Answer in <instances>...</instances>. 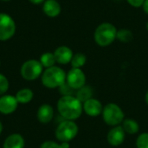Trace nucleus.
<instances>
[{
    "mask_svg": "<svg viewBox=\"0 0 148 148\" xmlns=\"http://www.w3.org/2000/svg\"><path fill=\"white\" fill-rule=\"evenodd\" d=\"M57 111L63 120L75 121L82 114V103L75 96H62L57 101Z\"/></svg>",
    "mask_w": 148,
    "mask_h": 148,
    "instance_id": "nucleus-1",
    "label": "nucleus"
},
{
    "mask_svg": "<svg viewBox=\"0 0 148 148\" xmlns=\"http://www.w3.org/2000/svg\"><path fill=\"white\" fill-rule=\"evenodd\" d=\"M117 29L111 23L104 22L99 24L94 33L95 43L100 47H108L116 40Z\"/></svg>",
    "mask_w": 148,
    "mask_h": 148,
    "instance_id": "nucleus-2",
    "label": "nucleus"
},
{
    "mask_svg": "<svg viewBox=\"0 0 148 148\" xmlns=\"http://www.w3.org/2000/svg\"><path fill=\"white\" fill-rule=\"evenodd\" d=\"M66 72L58 66L45 69L41 76L42 85L50 89L58 88L66 82Z\"/></svg>",
    "mask_w": 148,
    "mask_h": 148,
    "instance_id": "nucleus-3",
    "label": "nucleus"
},
{
    "mask_svg": "<svg viewBox=\"0 0 148 148\" xmlns=\"http://www.w3.org/2000/svg\"><path fill=\"white\" fill-rule=\"evenodd\" d=\"M103 121L110 127H116L121 125L125 120V114L122 108L116 103L110 102L103 107L101 113Z\"/></svg>",
    "mask_w": 148,
    "mask_h": 148,
    "instance_id": "nucleus-4",
    "label": "nucleus"
},
{
    "mask_svg": "<svg viewBox=\"0 0 148 148\" xmlns=\"http://www.w3.org/2000/svg\"><path fill=\"white\" fill-rule=\"evenodd\" d=\"M79 127L75 121L62 120L57 126L55 134L60 142H69L73 140L78 134Z\"/></svg>",
    "mask_w": 148,
    "mask_h": 148,
    "instance_id": "nucleus-5",
    "label": "nucleus"
},
{
    "mask_svg": "<svg viewBox=\"0 0 148 148\" xmlns=\"http://www.w3.org/2000/svg\"><path fill=\"white\" fill-rule=\"evenodd\" d=\"M43 67L40 61L30 59L23 62L21 67L20 73L22 77L26 81H35L42 76Z\"/></svg>",
    "mask_w": 148,
    "mask_h": 148,
    "instance_id": "nucleus-6",
    "label": "nucleus"
},
{
    "mask_svg": "<svg viewBox=\"0 0 148 148\" xmlns=\"http://www.w3.org/2000/svg\"><path fill=\"white\" fill-rule=\"evenodd\" d=\"M16 32L14 19L6 13H0V41L10 39Z\"/></svg>",
    "mask_w": 148,
    "mask_h": 148,
    "instance_id": "nucleus-7",
    "label": "nucleus"
},
{
    "mask_svg": "<svg viewBox=\"0 0 148 148\" xmlns=\"http://www.w3.org/2000/svg\"><path fill=\"white\" fill-rule=\"evenodd\" d=\"M66 82L77 90L86 85V75L82 69H71L66 75Z\"/></svg>",
    "mask_w": 148,
    "mask_h": 148,
    "instance_id": "nucleus-8",
    "label": "nucleus"
},
{
    "mask_svg": "<svg viewBox=\"0 0 148 148\" xmlns=\"http://www.w3.org/2000/svg\"><path fill=\"white\" fill-rule=\"evenodd\" d=\"M127 134L123 130L122 127L116 126L113 127L107 134V140L108 144L112 147H119L125 141Z\"/></svg>",
    "mask_w": 148,
    "mask_h": 148,
    "instance_id": "nucleus-9",
    "label": "nucleus"
},
{
    "mask_svg": "<svg viewBox=\"0 0 148 148\" xmlns=\"http://www.w3.org/2000/svg\"><path fill=\"white\" fill-rule=\"evenodd\" d=\"M18 104L16 96L3 95L0 96V113L5 115L13 114L16 110Z\"/></svg>",
    "mask_w": 148,
    "mask_h": 148,
    "instance_id": "nucleus-10",
    "label": "nucleus"
},
{
    "mask_svg": "<svg viewBox=\"0 0 148 148\" xmlns=\"http://www.w3.org/2000/svg\"><path fill=\"white\" fill-rule=\"evenodd\" d=\"M103 107L104 106L102 103L95 98H91L82 103L83 112L90 117H97L101 115Z\"/></svg>",
    "mask_w": 148,
    "mask_h": 148,
    "instance_id": "nucleus-11",
    "label": "nucleus"
},
{
    "mask_svg": "<svg viewBox=\"0 0 148 148\" xmlns=\"http://www.w3.org/2000/svg\"><path fill=\"white\" fill-rule=\"evenodd\" d=\"M54 56H55L56 63L62 64V65H66V64L70 63L72 57L74 56V53L69 47L62 45V46L58 47L55 50Z\"/></svg>",
    "mask_w": 148,
    "mask_h": 148,
    "instance_id": "nucleus-12",
    "label": "nucleus"
},
{
    "mask_svg": "<svg viewBox=\"0 0 148 148\" xmlns=\"http://www.w3.org/2000/svg\"><path fill=\"white\" fill-rule=\"evenodd\" d=\"M54 108L49 104H42L37 110V120L42 124L49 123L54 118Z\"/></svg>",
    "mask_w": 148,
    "mask_h": 148,
    "instance_id": "nucleus-13",
    "label": "nucleus"
},
{
    "mask_svg": "<svg viewBox=\"0 0 148 148\" xmlns=\"http://www.w3.org/2000/svg\"><path fill=\"white\" fill-rule=\"evenodd\" d=\"M44 14L49 17H56L61 14L62 6L56 0H45L42 5Z\"/></svg>",
    "mask_w": 148,
    "mask_h": 148,
    "instance_id": "nucleus-14",
    "label": "nucleus"
},
{
    "mask_svg": "<svg viewBox=\"0 0 148 148\" xmlns=\"http://www.w3.org/2000/svg\"><path fill=\"white\" fill-rule=\"evenodd\" d=\"M25 141L23 137L19 134H10L4 140L3 148H24Z\"/></svg>",
    "mask_w": 148,
    "mask_h": 148,
    "instance_id": "nucleus-15",
    "label": "nucleus"
},
{
    "mask_svg": "<svg viewBox=\"0 0 148 148\" xmlns=\"http://www.w3.org/2000/svg\"><path fill=\"white\" fill-rule=\"evenodd\" d=\"M121 126L122 127L125 133L129 135H134L140 132L139 123L137 122V121L132 118H125Z\"/></svg>",
    "mask_w": 148,
    "mask_h": 148,
    "instance_id": "nucleus-16",
    "label": "nucleus"
},
{
    "mask_svg": "<svg viewBox=\"0 0 148 148\" xmlns=\"http://www.w3.org/2000/svg\"><path fill=\"white\" fill-rule=\"evenodd\" d=\"M93 88L89 85H84L81 88L77 89L75 92V97L82 102H85L88 100L93 98Z\"/></svg>",
    "mask_w": 148,
    "mask_h": 148,
    "instance_id": "nucleus-17",
    "label": "nucleus"
},
{
    "mask_svg": "<svg viewBox=\"0 0 148 148\" xmlns=\"http://www.w3.org/2000/svg\"><path fill=\"white\" fill-rule=\"evenodd\" d=\"M16 98L20 104H27L30 102L34 97V93L30 88H22L16 94Z\"/></svg>",
    "mask_w": 148,
    "mask_h": 148,
    "instance_id": "nucleus-18",
    "label": "nucleus"
},
{
    "mask_svg": "<svg viewBox=\"0 0 148 148\" xmlns=\"http://www.w3.org/2000/svg\"><path fill=\"white\" fill-rule=\"evenodd\" d=\"M40 62L42 65L43 69H49L56 65V61L54 56V53L51 52H45L40 57Z\"/></svg>",
    "mask_w": 148,
    "mask_h": 148,
    "instance_id": "nucleus-19",
    "label": "nucleus"
},
{
    "mask_svg": "<svg viewBox=\"0 0 148 148\" xmlns=\"http://www.w3.org/2000/svg\"><path fill=\"white\" fill-rule=\"evenodd\" d=\"M116 39L119 40L121 42L127 43V42H130L131 41H133L134 34L130 29L123 28V29H121L117 30Z\"/></svg>",
    "mask_w": 148,
    "mask_h": 148,
    "instance_id": "nucleus-20",
    "label": "nucleus"
},
{
    "mask_svg": "<svg viewBox=\"0 0 148 148\" xmlns=\"http://www.w3.org/2000/svg\"><path fill=\"white\" fill-rule=\"evenodd\" d=\"M86 62L87 56L83 53H76L74 54L70 64L73 69H82L86 64Z\"/></svg>",
    "mask_w": 148,
    "mask_h": 148,
    "instance_id": "nucleus-21",
    "label": "nucleus"
},
{
    "mask_svg": "<svg viewBox=\"0 0 148 148\" xmlns=\"http://www.w3.org/2000/svg\"><path fill=\"white\" fill-rule=\"evenodd\" d=\"M58 89L62 96H75L76 92V90L71 88L66 82L62 85H61Z\"/></svg>",
    "mask_w": 148,
    "mask_h": 148,
    "instance_id": "nucleus-22",
    "label": "nucleus"
},
{
    "mask_svg": "<svg viewBox=\"0 0 148 148\" xmlns=\"http://www.w3.org/2000/svg\"><path fill=\"white\" fill-rule=\"evenodd\" d=\"M136 147L148 148V133L145 132L140 134L136 139Z\"/></svg>",
    "mask_w": 148,
    "mask_h": 148,
    "instance_id": "nucleus-23",
    "label": "nucleus"
},
{
    "mask_svg": "<svg viewBox=\"0 0 148 148\" xmlns=\"http://www.w3.org/2000/svg\"><path fill=\"white\" fill-rule=\"evenodd\" d=\"M10 87L9 81L5 75L3 74H0V96L6 94Z\"/></svg>",
    "mask_w": 148,
    "mask_h": 148,
    "instance_id": "nucleus-24",
    "label": "nucleus"
},
{
    "mask_svg": "<svg viewBox=\"0 0 148 148\" xmlns=\"http://www.w3.org/2000/svg\"><path fill=\"white\" fill-rule=\"evenodd\" d=\"M40 148H62L61 143L56 142L54 140H46L40 146Z\"/></svg>",
    "mask_w": 148,
    "mask_h": 148,
    "instance_id": "nucleus-25",
    "label": "nucleus"
},
{
    "mask_svg": "<svg viewBox=\"0 0 148 148\" xmlns=\"http://www.w3.org/2000/svg\"><path fill=\"white\" fill-rule=\"evenodd\" d=\"M129 5H131L134 8H140L142 7L145 0H126Z\"/></svg>",
    "mask_w": 148,
    "mask_h": 148,
    "instance_id": "nucleus-26",
    "label": "nucleus"
},
{
    "mask_svg": "<svg viewBox=\"0 0 148 148\" xmlns=\"http://www.w3.org/2000/svg\"><path fill=\"white\" fill-rule=\"evenodd\" d=\"M142 9H143V10H144V12L148 15V0H145V2H144V3H143V5H142Z\"/></svg>",
    "mask_w": 148,
    "mask_h": 148,
    "instance_id": "nucleus-27",
    "label": "nucleus"
},
{
    "mask_svg": "<svg viewBox=\"0 0 148 148\" xmlns=\"http://www.w3.org/2000/svg\"><path fill=\"white\" fill-rule=\"evenodd\" d=\"M29 1L31 2V3H34V4H40V3H44L45 0H29Z\"/></svg>",
    "mask_w": 148,
    "mask_h": 148,
    "instance_id": "nucleus-28",
    "label": "nucleus"
},
{
    "mask_svg": "<svg viewBox=\"0 0 148 148\" xmlns=\"http://www.w3.org/2000/svg\"><path fill=\"white\" fill-rule=\"evenodd\" d=\"M62 148H69V142H60Z\"/></svg>",
    "mask_w": 148,
    "mask_h": 148,
    "instance_id": "nucleus-29",
    "label": "nucleus"
},
{
    "mask_svg": "<svg viewBox=\"0 0 148 148\" xmlns=\"http://www.w3.org/2000/svg\"><path fill=\"white\" fill-rule=\"evenodd\" d=\"M145 101H146V103L148 105V90L146 93V95H145Z\"/></svg>",
    "mask_w": 148,
    "mask_h": 148,
    "instance_id": "nucleus-30",
    "label": "nucleus"
},
{
    "mask_svg": "<svg viewBox=\"0 0 148 148\" xmlns=\"http://www.w3.org/2000/svg\"><path fill=\"white\" fill-rule=\"evenodd\" d=\"M2 132H3V124L0 121V134H2Z\"/></svg>",
    "mask_w": 148,
    "mask_h": 148,
    "instance_id": "nucleus-31",
    "label": "nucleus"
},
{
    "mask_svg": "<svg viewBox=\"0 0 148 148\" xmlns=\"http://www.w3.org/2000/svg\"><path fill=\"white\" fill-rule=\"evenodd\" d=\"M146 29H147V30L148 31V21L147 23V24H146Z\"/></svg>",
    "mask_w": 148,
    "mask_h": 148,
    "instance_id": "nucleus-32",
    "label": "nucleus"
},
{
    "mask_svg": "<svg viewBox=\"0 0 148 148\" xmlns=\"http://www.w3.org/2000/svg\"><path fill=\"white\" fill-rule=\"evenodd\" d=\"M1 1H3V2H9V1H11V0H1Z\"/></svg>",
    "mask_w": 148,
    "mask_h": 148,
    "instance_id": "nucleus-33",
    "label": "nucleus"
},
{
    "mask_svg": "<svg viewBox=\"0 0 148 148\" xmlns=\"http://www.w3.org/2000/svg\"><path fill=\"white\" fill-rule=\"evenodd\" d=\"M0 65H1V62H0Z\"/></svg>",
    "mask_w": 148,
    "mask_h": 148,
    "instance_id": "nucleus-34",
    "label": "nucleus"
},
{
    "mask_svg": "<svg viewBox=\"0 0 148 148\" xmlns=\"http://www.w3.org/2000/svg\"><path fill=\"white\" fill-rule=\"evenodd\" d=\"M56 1H58V0H56Z\"/></svg>",
    "mask_w": 148,
    "mask_h": 148,
    "instance_id": "nucleus-35",
    "label": "nucleus"
}]
</instances>
